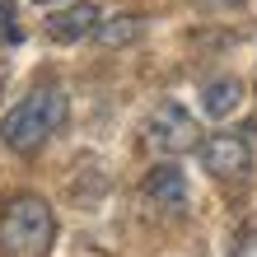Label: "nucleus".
Wrapping results in <instances>:
<instances>
[{
	"instance_id": "1",
	"label": "nucleus",
	"mask_w": 257,
	"mask_h": 257,
	"mask_svg": "<svg viewBox=\"0 0 257 257\" xmlns=\"http://www.w3.org/2000/svg\"><path fill=\"white\" fill-rule=\"evenodd\" d=\"M66 112H70V103L61 89H33L0 117V145L14 150V155H33L66 126Z\"/></svg>"
},
{
	"instance_id": "2",
	"label": "nucleus",
	"mask_w": 257,
	"mask_h": 257,
	"mask_svg": "<svg viewBox=\"0 0 257 257\" xmlns=\"http://www.w3.org/2000/svg\"><path fill=\"white\" fill-rule=\"evenodd\" d=\"M56 238V210L42 196H10L0 210V252L5 257H47Z\"/></svg>"
},
{
	"instance_id": "3",
	"label": "nucleus",
	"mask_w": 257,
	"mask_h": 257,
	"mask_svg": "<svg viewBox=\"0 0 257 257\" xmlns=\"http://www.w3.org/2000/svg\"><path fill=\"white\" fill-rule=\"evenodd\" d=\"M196 117L183 108V103H159L145 122V145L155 150L159 159H173V155H187L196 150Z\"/></svg>"
},
{
	"instance_id": "4",
	"label": "nucleus",
	"mask_w": 257,
	"mask_h": 257,
	"mask_svg": "<svg viewBox=\"0 0 257 257\" xmlns=\"http://www.w3.org/2000/svg\"><path fill=\"white\" fill-rule=\"evenodd\" d=\"M201 164H206V173H215V178H243L252 169V145H248V136H238V131H215V136H206L201 141Z\"/></svg>"
},
{
	"instance_id": "5",
	"label": "nucleus",
	"mask_w": 257,
	"mask_h": 257,
	"mask_svg": "<svg viewBox=\"0 0 257 257\" xmlns=\"http://www.w3.org/2000/svg\"><path fill=\"white\" fill-rule=\"evenodd\" d=\"M98 24H103V14H98L94 0H75L70 10H61V14H52V19H47V33L56 42H80L89 33H98Z\"/></svg>"
},
{
	"instance_id": "6",
	"label": "nucleus",
	"mask_w": 257,
	"mask_h": 257,
	"mask_svg": "<svg viewBox=\"0 0 257 257\" xmlns=\"http://www.w3.org/2000/svg\"><path fill=\"white\" fill-rule=\"evenodd\" d=\"M145 196L155 201L159 210H183L187 206V178L178 164H155L145 173Z\"/></svg>"
},
{
	"instance_id": "7",
	"label": "nucleus",
	"mask_w": 257,
	"mask_h": 257,
	"mask_svg": "<svg viewBox=\"0 0 257 257\" xmlns=\"http://www.w3.org/2000/svg\"><path fill=\"white\" fill-rule=\"evenodd\" d=\"M238 103H243V84L234 80V75H220V80H210L201 89V112L215 117V122H224V117L238 112Z\"/></svg>"
},
{
	"instance_id": "8",
	"label": "nucleus",
	"mask_w": 257,
	"mask_h": 257,
	"mask_svg": "<svg viewBox=\"0 0 257 257\" xmlns=\"http://www.w3.org/2000/svg\"><path fill=\"white\" fill-rule=\"evenodd\" d=\"M103 47H126V42L141 38V19L136 14H112V19H103L98 24V33H94Z\"/></svg>"
},
{
	"instance_id": "9",
	"label": "nucleus",
	"mask_w": 257,
	"mask_h": 257,
	"mask_svg": "<svg viewBox=\"0 0 257 257\" xmlns=\"http://www.w3.org/2000/svg\"><path fill=\"white\" fill-rule=\"evenodd\" d=\"M0 42H19V5L0 0Z\"/></svg>"
},
{
	"instance_id": "10",
	"label": "nucleus",
	"mask_w": 257,
	"mask_h": 257,
	"mask_svg": "<svg viewBox=\"0 0 257 257\" xmlns=\"http://www.w3.org/2000/svg\"><path fill=\"white\" fill-rule=\"evenodd\" d=\"M42 5H47V0H42Z\"/></svg>"
}]
</instances>
